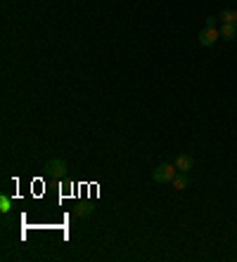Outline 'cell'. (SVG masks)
Returning a JSON list of instances; mask_svg holds the SVG:
<instances>
[{
    "label": "cell",
    "instance_id": "1",
    "mask_svg": "<svg viewBox=\"0 0 237 262\" xmlns=\"http://www.w3.org/2000/svg\"><path fill=\"white\" fill-rule=\"evenodd\" d=\"M67 170H69V163L64 159H50L43 163V175L50 177V180H62V177H67Z\"/></svg>",
    "mask_w": 237,
    "mask_h": 262
},
{
    "label": "cell",
    "instance_id": "2",
    "mask_svg": "<svg viewBox=\"0 0 237 262\" xmlns=\"http://www.w3.org/2000/svg\"><path fill=\"white\" fill-rule=\"evenodd\" d=\"M175 175H178V168H175L173 163H159L154 170H152V180H154L156 184H171Z\"/></svg>",
    "mask_w": 237,
    "mask_h": 262
},
{
    "label": "cell",
    "instance_id": "3",
    "mask_svg": "<svg viewBox=\"0 0 237 262\" xmlns=\"http://www.w3.org/2000/svg\"><path fill=\"white\" fill-rule=\"evenodd\" d=\"M200 45L202 48H213V45L221 40V31L216 29V26H204V29L200 31Z\"/></svg>",
    "mask_w": 237,
    "mask_h": 262
},
{
    "label": "cell",
    "instance_id": "4",
    "mask_svg": "<svg viewBox=\"0 0 237 262\" xmlns=\"http://www.w3.org/2000/svg\"><path fill=\"white\" fill-rule=\"evenodd\" d=\"M173 165L178 168V172H190L194 165V159L190 156V154H178L173 159Z\"/></svg>",
    "mask_w": 237,
    "mask_h": 262
},
{
    "label": "cell",
    "instance_id": "5",
    "mask_svg": "<svg viewBox=\"0 0 237 262\" xmlns=\"http://www.w3.org/2000/svg\"><path fill=\"white\" fill-rule=\"evenodd\" d=\"M171 187H173L175 191H185L187 187H190V175H187V172H178V175L173 177Z\"/></svg>",
    "mask_w": 237,
    "mask_h": 262
},
{
    "label": "cell",
    "instance_id": "6",
    "mask_svg": "<svg viewBox=\"0 0 237 262\" xmlns=\"http://www.w3.org/2000/svg\"><path fill=\"white\" fill-rule=\"evenodd\" d=\"M219 19H221V24H235L237 26V10H221L219 12Z\"/></svg>",
    "mask_w": 237,
    "mask_h": 262
},
{
    "label": "cell",
    "instance_id": "7",
    "mask_svg": "<svg viewBox=\"0 0 237 262\" xmlns=\"http://www.w3.org/2000/svg\"><path fill=\"white\" fill-rule=\"evenodd\" d=\"M221 38L223 40H235L237 38V26L235 24H221Z\"/></svg>",
    "mask_w": 237,
    "mask_h": 262
},
{
    "label": "cell",
    "instance_id": "8",
    "mask_svg": "<svg viewBox=\"0 0 237 262\" xmlns=\"http://www.w3.org/2000/svg\"><path fill=\"white\" fill-rule=\"evenodd\" d=\"M74 213L78 215V217H88V215H93V213H95V208H93V206H78V208L74 210Z\"/></svg>",
    "mask_w": 237,
    "mask_h": 262
},
{
    "label": "cell",
    "instance_id": "9",
    "mask_svg": "<svg viewBox=\"0 0 237 262\" xmlns=\"http://www.w3.org/2000/svg\"><path fill=\"white\" fill-rule=\"evenodd\" d=\"M10 206H12L10 199H7V196H0V213H10Z\"/></svg>",
    "mask_w": 237,
    "mask_h": 262
},
{
    "label": "cell",
    "instance_id": "10",
    "mask_svg": "<svg viewBox=\"0 0 237 262\" xmlns=\"http://www.w3.org/2000/svg\"><path fill=\"white\" fill-rule=\"evenodd\" d=\"M216 19H219V17H206V24L204 26H216Z\"/></svg>",
    "mask_w": 237,
    "mask_h": 262
}]
</instances>
